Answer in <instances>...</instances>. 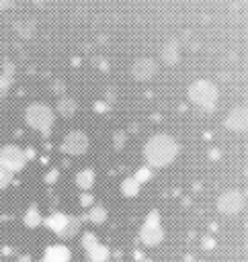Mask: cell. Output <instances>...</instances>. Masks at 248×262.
Segmentation results:
<instances>
[{"label": "cell", "instance_id": "cell-7", "mask_svg": "<svg viewBox=\"0 0 248 262\" xmlns=\"http://www.w3.org/2000/svg\"><path fill=\"white\" fill-rule=\"evenodd\" d=\"M0 164H2L10 174L20 172V170L25 168V164H27L25 149H20V147H18V145H14V143L4 145V147L0 149Z\"/></svg>", "mask_w": 248, "mask_h": 262}, {"label": "cell", "instance_id": "cell-13", "mask_svg": "<svg viewBox=\"0 0 248 262\" xmlns=\"http://www.w3.org/2000/svg\"><path fill=\"white\" fill-rule=\"evenodd\" d=\"M94 182H96V174H94V170H90V168H84V170H80V172L76 174V184H78V188H82V190H90V188L94 186Z\"/></svg>", "mask_w": 248, "mask_h": 262}, {"label": "cell", "instance_id": "cell-15", "mask_svg": "<svg viewBox=\"0 0 248 262\" xmlns=\"http://www.w3.org/2000/svg\"><path fill=\"white\" fill-rule=\"evenodd\" d=\"M88 258H90V262H107V260L111 258V252H109L107 246L96 244L94 248L88 250Z\"/></svg>", "mask_w": 248, "mask_h": 262}, {"label": "cell", "instance_id": "cell-3", "mask_svg": "<svg viewBox=\"0 0 248 262\" xmlns=\"http://www.w3.org/2000/svg\"><path fill=\"white\" fill-rule=\"evenodd\" d=\"M25 121L31 129L41 131V133H49L53 123H55V113L45 102H31L25 111Z\"/></svg>", "mask_w": 248, "mask_h": 262}, {"label": "cell", "instance_id": "cell-10", "mask_svg": "<svg viewBox=\"0 0 248 262\" xmlns=\"http://www.w3.org/2000/svg\"><path fill=\"white\" fill-rule=\"evenodd\" d=\"M160 59L166 66H176L180 61V45L176 39H168L160 45Z\"/></svg>", "mask_w": 248, "mask_h": 262}, {"label": "cell", "instance_id": "cell-26", "mask_svg": "<svg viewBox=\"0 0 248 262\" xmlns=\"http://www.w3.org/2000/svg\"><path fill=\"white\" fill-rule=\"evenodd\" d=\"M203 246L209 250V248H213V246H215V242H213V239H205V242H203Z\"/></svg>", "mask_w": 248, "mask_h": 262}, {"label": "cell", "instance_id": "cell-1", "mask_svg": "<svg viewBox=\"0 0 248 262\" xmlns=\"http://www.w3.org/2000/svg\"><path fill=\"white\" fill-rule=\"evenodd\" d=\"M178 143L168 133H156L152 135L143 145V160L150 168H166L170 166L178 156Z\"/></svg>", "mask_w": 248, "mask_h": 262}, {"label": "cell", "instance_id": "cell-11", "mask_svg": "<svg viewBox=\"0 0 248 262\" xmlns=\"http://www.w3.org/2000/svg\"><path fill=\"white\" fill-rule=\"evenodd\" d=\"M70 258H72V252H70L68 246H64V244H53V246L45 248L41 262H70Z\"/></svg>", "mask_w": 248, "mask_h": 262}, {"label": "cell", "instance_id": "cell-5", "mask_svg": "<svg viewBox=\"0 0 248 262\" xmlns=\"http://www.w3.org/2000/svg\"><path fill=\"white\" fill-rule=\"evenodd\" d=\"M139 239L146 244V246H158L162 244L164 239V227L160 223V213L158 211H150L143 225H141V231H139Z\"/></svg>", "mask_w": 248, "mask_h": 262}, {"label": "cell", "instance_id": "cell-21", "mask_svg": "<svg viewBox=\"0 0 248 262\" xmlns=\"http://www.w3.org/2000/svg\"><path fill=\"white\" fill-rule=\"evenodd\" d=\"M10 180H12V174H10V172L0 164V190H2V188H6V186L10 184Z\"/></svg>", "mask_w": 248, "mask_h": 262}, {"label": "cell", "instance_id": "cell-22", "mask_svg": "<svg viewBox=\"0 0 248 262\" xmlns=\"http://www.w3.org/2000/svg\"><path fill=\"white\" fill-rule=\"evenodd\" d=\"M96 244H98V239H96L92 233H84V235H82V246H84L86 252H88L90 248H94Z\"/></svg>", "mask_w": 248, "mask_h": 262}, {"label": "cell", "instance_id": "cell-18", "mask_svg": "<svg viewBox=\"0 0 248 262\" xmlns=\"http://www.w3.org/2000/svg\"><path fill=\"white\" fill-rule=\"evenodd\" d=\"M78 231H80V219H76V217H68V225H66V229H64L61 237L72 239V237L78 235Z\"/></svg>", "mask_w": 248, "mask_h": 262}, {"label": "cell", "instance_id": "cell-2", "mask_svg": "<svg viewBox=\"0 0 248 262\" xmlns=\"http://www.w3.org/2000/svg\"><path fill=\"white\" fill-rule=\"evenodd\" d=\"M187 96H189V100H191L197 108H201V111H205V113H211V111H215V106H217L219 90H217V86H215L211 80H195V82L189 86Z\"/></svg>", "mask_w": 248, "mask_h": 262}, {"label": "cell", "instance_id": "cell-4", "mask_svg": "<svg viewBox=\"0 0 248 262\" xmlns=\"http://www.w3.org/2000/svg\"><path fill=\"white\" fill-rule=\"evenodd\" d=\"M244 207H246V192L238 188L223 190L217 196V211L223 215H238L244 211Z\"/></svg>", "mask_w": 248, "mask_h": 262}, {"label": "cell", "instance_id": "cell-20", "mask_svg": "<svg viewBox=\"0 0 248 262\" xmlns=\"http://www.w3.org/2000/svg\"><path fill=\"white\" fill-rule=\"evenodd\" d=\"M133 178H135L139 184L148 182V180L152 178V168H150V166H141V168H137V172L133 174Z\"/></svg>", "mask_w": 248, "mask_h": 262}, {"label": "cell", "instance_id": "cell-16", "mask_svg": "<svg viewBox=\"0 0 248 262\" xmlns=\"http://www.w3.org/2000/svg\"><path fill=\"white\" fill-rule=\"evenodd\" d=\"M23 221H25L27 227H37V225L43 221V217H41V213H39V207H37V205H31V207L27 209Z\"/></svg>", "mask_w": 248, "mask_h": 262}, {"label": "cell", "instance_id": "cell-23", "mask_svg": "<svg viewBox=\"0 0 248 262\" xmlns=\"http://www.w3.org/2000/svg\"><path fill=\"white\" fill-rule=\"evenodd\" d=\"M80 205H82V207H92V205H94L92 194H88V192H86V194H82V196H80Z\"/></svg>", "mask_w": 248, "mask_h": 262}, {"label": "cell", "instance_id": "cell-9", "mask_svg": "<svg viewBox=\"0 0 248 262\" xmlns=\"http://www.w3.org/2000/svg\"><path fill=\"white\" fill-rule=\"evenodd\" d=\"M156 72H158V63H156L152 57H139V59H135L133 66H131V76H133L135 80H139V82L152 80V78L156 76Z\"/></svg>", "mask_w": 248, "mask_h": 262}, {"label": "cell", "instance_id": "cell-14", "mask_svg": "<svg viewBox=\"0 0 248 262\" xmlns=\"http://www.w3.org/2000/svg\"><path fill=\"white\" fill-rule=\"evenodd\" d=\"M139 188H141V184H139L133 176H129V178H125V180L121 182V192H123V196H129V199L137 196V194H139Z\"/></svg>", "mask_w": 248, "mask_h": 262}, {"label": "cell", "instance_id": "cell-6", "mask_svg": "<svg viewBox=\"0 0 248 262\" xmlns=\"http://www.w3.org/2000/svg\"><path fill=\"white\" fill-rule=\"evenodd\" d=\"M88 145H90V141H88V135H86L84 131H78V129H74V131H70V133H68V135L61 139V145H59V149H61L66 156H72V158H76V156H82V154H86Z\"/></svg>", "mask_w": 248, "mask_h": 262}, {"label": "cell", "instance_id": "cell-8", "mask_svg": "<svg viewBox=\"0 0 248 262\" xmlns=\"http://www.w3.org/2000/svg\"><path fill=\"white\" fill-rule=\"evenodd\" d=\"M223 125H225V129H230V131H234V133H244L246 127H248V111H246V106H244V104L234 106V108L225 115Z\"/></svg>", "mask_w": 248, "mask_h": 262}, {"label": "cell", "instance_id": "cell-17", "mask_svg": "<svg viewBox=\"0 0 248 262\" xmlns=\"http://www.w3.org/2000/svg\"><path fill=\"white\" fill-rule=\"evenodd\" d=\"M107 217H109V213H107V209H105L102 205H92V209H90V213H88V219H90L94 225H102V223L107 221Z\"/></svg>", "mask_w": 248, "mask_h": 262}, {"label": "cell", "instance_id": "cell-19", "mask_svg": "<svg viewBox=\"0 0 248 262\" xmlns=\"http://www.w3.org/2000/svg\"><path fill=\"white\" fill-rule=\"evenodd\" d=\"M57 111H59L64 117H72V115H76V102H74L72 98H64V100H59Z\"/></svg>", "mask_w": 248, "mask_h": 262}, {"label": "cell", "instance_id": "cell-25", "mask_svg": "<svg viewBox=\"0 0 248 262\" xmlns=\"http://www.w3.org/2000/svg\"><path fill=\"white\" fill-rule=\"evenodd\" d=\"M55 178H57V170H51V172H49V176H45V180H47V182H55Z\"/></svg>", "mask_w": 248, "mask_h": 262}, {"label": "cell", "instance_id": "cell-12", "mask_svg": "<svg viewBox=\"0 0 248 262\" xmlns=\"http://www.w3.org/2000/svg\"><path fill=\"white\" fill-rule=\"evenodd\" d=\"M68 217L70 215H66V213H51V215H47L41 223L45 225V227H49L55 235H59L61 237V233H64V229H66V225H68Z\"/></svg>", "mask_w": 248, "mask_h": 262}, {"label": "cell", "instance_id": "cell-24", "mask_svg": "<svg viewBox=\"0 0 248 262\" xmlns=\"http://www.w3.org/2000/svg\"><path fill=\"white\" fill-rule=\"evenodd\" d=\"M8 84H10V82H8V78H6V76H0V96H2L4 92H6Z\"/></svg>", "mask_w": 248, "mask_h": 262}]
</instances>
